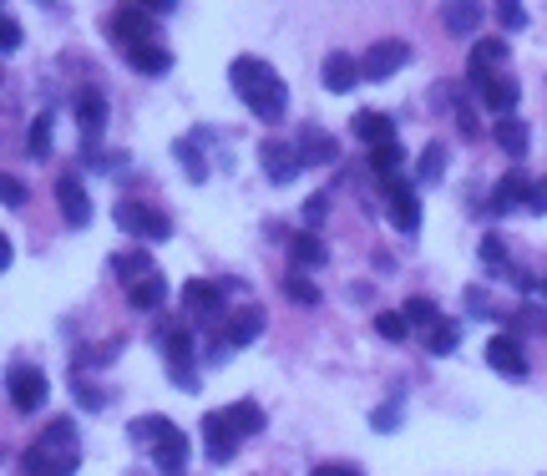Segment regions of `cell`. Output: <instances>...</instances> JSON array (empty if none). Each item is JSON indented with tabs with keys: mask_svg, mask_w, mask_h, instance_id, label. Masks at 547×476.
<instances>
[{
	"mask_svg": "<svg viewBox=\"0 0 547 476\" xmlns=\"http://www.w3.org/2000/svg\"><path fill=\"white\" fill-rule=\"evenodd\" d=\"M228 82L233 92H239V102L259 117V122H279L289 112V87H284V76L264 61V56H239L228 66Z\"/></svg>",
	"mask_w": 547,
	"mask_h": 476,
	"instance_id": "1",
	"label": "cell"
},
{
	"mask_svg": "<svg viewBox=\"0 0 547 476\" xmlns=\"http://www.w3.org/2000/svg\"><path fill=\"white\" fill-rule=\"evenodd\" d=\"M76 426L71 421H51L31 451L21 456V476H76Z\"/></svg>",
	"mask_w": 547,
	"mask_h": 476,
	"instance_id": "2",
	"label": "cell"
},
{
	"mask_svg": "<svg viewBox=\"0 0 547 476\" xmlns=\"http://www.w3.org/2000/svg\"><path fill=\"white\" fill-rule=\"evenodd\" d=\"M132 436H137L142 446H152V461H158V471L178 476V471L188 466V436H183L173 421H163V416H142V421H132Z\"/></svg>",
	"mask_w": 547,
	"mask_h": 476,
	"instance_id": "3",
	"label": "cell"
},
{
	"mask_svg": "<svg viewBox=\"0 0 547 476\" xmlns=\"http://www.w3.org/2000/svg\"><path fill=\"white\" fill-rule=\"evenodd\" d=\"M158 345H163V355H168V365H173L178 390H198V370H193V330H188V325H163V330H158Z\"/></svg>",
	"mask_w": 547,
	"mask_h": 476,
	"instance_id": "4",
	"label": "cell"
},
{
	"mask_svg": "<svg viewBox=\"0 0 547 476\" xmlns=\"http://www.w3.org/2000/svg\"><path fill=\"white\" fill-rule=\"evenodd\" d=\"M117 223H122V233L142 238V244H158V238L173 233V218L158 213V208H147V203H117Z\"/></svg>",
	"mask_w": 547,
	"mask_h": 476,
	"instance_id": "5",
	"label": "cell"
},
{
	"mask_svg": "<svg viewBox=\"0 0 547 476\" xmlns=\"http://www.w3.org/2000/svg\"><path fill=\"white\" fill-rule=\"evenodd\" d=\"M259 163H264V178H269V183H294V178L304 173V157H299V147H289L284 137H269V142H259Z\"/></svg>",
	"mask_w": 547,
	"mask_h": 476,
	"instance_id": "6",
	"label": "cell"
},
{
	"mask_svg": "<svg viewBox=\"0 0 547 476\" xmlns=\"http://www.w3.org/2000/svg\"><path fill=\"white\" fill-rule=\"evenodd\" d=\"M385 198H390V223H396L401 233H416L421 228V198L411 188V178H380Z\"/></svg>",
	"mask_w": 547,
	"mask_h": 476,
	"instance_id": "7",
	"label": "cell"
},
{
	"mask_svg": "<svg viewBox=\"0 0 547 476\" xmlns=\"http://www.w3.org/2000/svg\"><path fill=\"white\" fill-rule=\"evenodd\" d=\"M152 31H158V16H152L147 6H117L112 11V36L132 51V46H147Z\"/></svg>",
	"mask_w": 547,
	"mask_h": 476,
	"instance_id": "8",
	"label": "cell"
},
{
	"mask_svg": "<svg viewBox=\"0 0 547 476\" xmlns=\"http://www.w3.org/2000/svg\"><path fill=\"white\" fill-rule=\"evenodd\" d=\"M239 431H233V421H228V411H208L203 416V446H208V461L213 466H223V461H233V451H239Z\"/></svg>",
	"mask_w": 547,
	"mask_h": 476,
	"instance_id": "9",
	"label": "cell"
},
{
	"mask_svg": "<svg viewBox=\"0 0 547 476\" xmlns=\"http://www.w3.org/2000/svg\"><path fill=\"white\" fill-rule=\"evenodd\" d=\"M6 385H11V406H16L21 416H31V411L46 406V375H41L36 365H16Z\"/></svg>",
	"mask_w": 547,
	"mask_h": 476,
	"instance_id": "10",
	"label": "cell"
},
{
	"mask_svg": "<svg viewBox=\"0 0 547 476\" xmlns=\"http://www.w3.org/2000/svg\"><path fill=\"white\" fill-rule=\"evenodd\" d=\"M406 61H411V46H406V41H375V46L365 51L360 71H365V82H385V76H396Z\"/></svg>",
	"mask_w": 547,
	"mask_h": 476,
	"instance_id": "11",
	"label": "cell"
},
{
	"mask_svg": "<svg viewBox=\"0 0 547 476\" xmlns=\"http://www.w3.org/2000/svg\"><path fill=\"white\" fill-rule=\"evenodd\" d=\"M264 325H269V314H264L259 304L233 309L228 320H223V340H228V350H244V345H254V340L264 335Z\"/></svg>",
	"mask_w": 547,
	"mask_h": 476,
	"instance_id": "12",
	"label": "cell"
},
{
	"mask_svg": "<svg viewBox=\"0 0 547 476\" xmlns=\"http://www.w3.org/2000/svg\"><path fill=\"white\" fill-rule=\"evenodd\" d=\"M76 127H82V152H92L107 132V97L102 92H82L76 97Z\"/></svg>",
	"mask_w": 547,
	"mask_h": 476,
	"instance_id": "13",
	"label": "cell"
},
{
	"mask_svg": "<svg viewBox=\"0 0 547 476\" xmlns=\"http://www.w3.org/2000/svg\"><path fill=\"white\" fill-rule=\"evenodd\" d=\"M56 203H61V213H66L71 228H87L92 223V198H87V188H82V178H76V173L56 178Z\"/></svg>",
	"mask_w": 547,
	"mask_h": 476,
	"instance_id": "14",
	"label": "cell"
},
{
	"mask_svg": "<svg viewBox=\"0 0 547 476\" xmlns=\"http://www.w3.org/2000/svg\"><path fill=\"white\" fill-rule=\"evenodd\" d=\"M487 365L502 370L507 380H522V375H527V350H522V340H517V335H492V340H487Z\"/></svg>",
	"mask_w": 547,
	"mask_h": 476,
	"instance_id": "15",
	"label": "cell"
},
{
	"mask_svg": "<svg viewBox=\"0 0 547 476\" xmlns=\"http://www.w3.org/2000/svg\"><path fill=\"white\" fill-rule=\"evenodd\" d=\"M183 304L193 320H223V289L208 284V279H188L183 284Z\"/></svg>",
	"mask_w": 547,
	"mask_h": 476,
	"instance_id": "16",
	"label": "cell"
},
{
	"mask_svg": "<svg viewBox=\"0 0 547 476\" xmlns=\"http://www.w3.org/2000/svg\"><path fill=\"white\" fill-rule=\"evenodd\" d=\"M294 147H299V157H304V168H330L335 157H340V142H335L330 132H320V127H304V132L294 137Z\"/></svg>",
	"mask_w": 547,
	"mask_h": 476,
	"instance_id": "17",
	"label": "cell"
},
{
	"mask_svg": "<svg viewBox=\"0 0 547 476\" xmlns=\"http://www.w3.org/2000/svg\"><path fill=\"white\" fill-rule=\"evenodd\" d=\"M507 61V41H477L472 46V61H466V76H472V87H487L492 76H497V66Z\"/></svg>",
	"mask_w": 547,
	"mask_h": 476,
	"instance_id": "18",
	"label": "cell"
},
{
	"mask_svg": "<svg viewBox=\"0 0 547 476\" xmlns=\"http://www.w3.org/2000/svg\"><path fill=\"white\" fill-rule=\"evenodd\" d=\"M350 132H355L370 152H380V147L396 142V122H390L385 112H355V117H350Z\"/></svg>",
	"mask_w": 547,
	"mask_h": 476,
	"instance_id": "19",
	"label": "cell"
},
{
	"mask_svg": "<svg viewBox=\"0 0 547 476\" xmlns=\"http://www.w3.org/2000/svg\"><path fill=\"white\" fill-rule=\"evenodd\" d=\"M320 76H325V87H330V92H355V82H365L360 61H355V56H345V51H335V56L320 66Z\"/></svg>",
	"mask_w": 547,
	"mask_h": 476,
	"instance_id": "20",
	"label": "cell"
},
{
	"mask_svg": "<svg viewBox=\"0 0 547 476\" xmlns=\"http://www.w3.org/2000/svg\"><path fill=\"white\" fill-rule=\"evenodd\" d=\"M477 92H482V107H487V112H497L502 122L512 117V107H517V97H522V87L512 82V76H492V82H487V87H477Z\"/></svg>",
	"mask_w": 547,
	"mask_h": 476,
	"instance_id": "21",
	"label": "cell"
},
{
	"mask_svg": "<svg viewBox=\"0 0 547 476\" xmlns=\"http://www.w3.org/2000/svg\"><path fill=\"white\" fill-rule=\"evenodd\" d=\"M289 259H294V269L304 274V269H320L325 259H330V249L320 244V233H289Z\"/></svg>",
	"mask_w": 547,
	"mask_h": 476,
	"instance_id": "22",
	"label": "cell"
},
{
	"mask_svg": "<svg viewBox=\"0 0 547 476\" xmlns=\"http://www.w3.org/2000/svg\"><path fill=\"white\" fill-rule=\"evenodd\" d=\"M532 183H537V178H527V173H507V178L497 183V193H492V213L527 208V193H532Z\"/></svg>",
	"mask_w": 547,
	"mask_h": 476,
	"instance_id": "23",
	"label": "cell"
},
{
	"mask_svg": "<svg viewBox=\"0 0 547 476\" xmlns=\"http://www.w3.org/2000/svg\"><path fill=\"white\" fill-rule=\"evenodd\" d=\"M112 269H117V279H122L127 289L158 274V269H152V254H147V249H127V254H117V259H112Z\"/></svg>",
	"mask_w": 547,
	"mask_h": 476,
	"instance_id": "24",
	"label": "cell"
},
{
	"mask_svg": "<svg viewBox=\"0 0 547 476\" xmlns=\"http://www.w3.org/2000/svg\"><path fill=\"white\" fill-rule=\"evenodd\" d=\"M127 66L142 71V76H163V71L173 66V56H168L158 41H147V46H132V51H127Z\"/></svg>",
	"mask_w": 547,
	"mask_h": 476,
	"instance_id": "25",
	"label": "cell"
},
{
	"mask_svg": "<svg viewBox=\"0 0 547 476\" xmlns=\"http://www.w3.org/2000/svg\"><path fill=\"white\" fill-rule=\"evenodd\" d=\"M127 299H132V309H142V314H152L163 299H168V279L163 274H152V279H142V284H132L127 289Z\"/></svg>",
	"mask_w": 547,
	"mask_h": 476,
	"instance_id": "26",
	"label": "cell"
},
{
	"mask_svg": "<svg viewBox=\"0 0 547 476\" xmlns=\"http://www.w3.org/2000/svg\"><path fill=\"white\" fill-rule=\"evenodd\" d=\"M228 421H233V431H239V436H259L264 431V406L259 401H233L228 406Z\"/></svg>",
	"mask_w": 547,
	"mask_h": 476,
	"instance_id": "27",
	"label": "cell"
},
{
	"mask_svg": "<svg viewBox=\"0 0 547 476\" xmlns=\"http://www.w3.org/2000/svg\"><path fill=\"white\" fill-rule=\"evenodd\" d=\"M401 314H406V325H411V330H426V335L441 325V314H436V299H426V294L406 299V309H401Z\"/></svg>",
	"mask_w": 547,
	"mask_h": 476,
	"instance_id": "28",
	"label": "cell"
},
{
	"mask_svg": "<svg viewBox=\"0 0 547 476\" xmlns=\"http://www.w3.org/2000/svg\"><path fill=\"white\" fill-rule=\"evenodd\" d=\"M441 16H446V26H451L456 36H466V31H477V26H482V16H487V11H482V6H472V0H456V6H446Z\"/></svg>",
	"mask_w": 547,
	"mask_h": 476,
	"instance_id": "29",
	"label": "cell"
},
{
	"mask_svg": "<svg viewBox=\"0 0 547 476\" xmlns=\"http://www.w3.org/2000/svg\"><path fill=\"white\" fill-rule=\"evenodd\" d=\"M492 137H497V147H502L507 157H522V152H527V127H522L517 117L497 122V127H492Z\"/></svg>",
	"mask_w": 547,
	"mask_h": 476,
	"instance_id": "30",
	"label": "cell"
},
{
	"mask_svg": "<svg viewBox=\"0 0 547 476\" xmlns=\"http://www.w3.org/2000/svg\"><path fill=\"white\" fill-rule=\"evenodd\" d=\"M173 152H178V163L188 168V178H193V183H208V163H203V152H198V142H193V137H178V142H173Z\"/></svg>",
	"mask_w": 547,
	"mask_h": 476,
	"instance_id": "31",
	"label": "cell"
},
{
	"mask_svg": "<svg viewBox=\"0 0 547 476\" xmlns=\"http://www.w3.org/2000/svg\"><path fill=\"white\" fill-rule=\"evenodd\" d=\"M441 173H446V142H431L416 163V183H441Z\"/></svg>",
	"mask_w": 547,
	"mask_h": 476,
	"instance_id": "32",
	"label": "cell"
},
{
	"mask_svg": "<svg viewBox=\"0 0 547 476\" xmlns=\"http://www.w3.org/2000/svg\"><path fill=\"white\" fill-rule=\"evenodd\" d=\"M375 335H380V340H390V345L411 340V325H406V314H390V309H380V314H375Z\"/></svg>",
	"mask_w": 547,
	"mask_h": 476,
	"instance_id": "33",
	"label": "cell"
},
{
	"mask_svg": "<svg viewBox=\"0 0 547 476\" xmlns=\"http://www.w3.org/2000/svg\"><path fill=\"white\" fill-rule=\"evenodd\" d=\"M456 345H461V325H456V320H441V325L431 330V340H426L431 355H456Z\"/></svg>",
	"mask_w": 547,
	"mask_h": 476,
	"instance_id": "34",
	"label": "cell"
},
{
	"mask_svg": "<svg viewBox=\"0 0 547 476\" xmlns=\"http://www.w3.org/2000/svg\"><path fill=\"white\" fill-rule=\"evenodd\" d=\"M284 294H289L294 304H304V309H309V304H320V289L309 284L299 269H289V274H284Z\"/></svg>",
	"mask_w": 547,
	"mask_h": 476,
	"instance_id": "35",
	"label": "cell"
},
{
	"mask_svg": "<svg viewBox=\"0 0 547 476\" xmlns=\"http://www.w3.org/2000/svg\"><path fill=\"white\" fill-rule=\"evenodd\" d=\"M370 168H375V178H401V147L390 142V147L370 152Z\"/></svg>",
	"mask_w": 547,
	"mask_h": 476,
	"instance_id": "36",
	"label": "cell"
},
{
	"mask_svg": "<svg viewBox=\"0 0 547 476\" xmlns=\"http://www.w3.org/2000/svg\"><path fill=\"white\" fill-rule=\"evenodd\" d=\"M26 152H31V157H46V152H51V112H41V117L31 122V137H26Z\"/></svg>",
	"mask_w": 547,
	"mask_h": 476,
	"instance_id": "37",
	"label": "cell"
},
{
	"mask_svg": "<svg viewBox=\"0 0 547 476\" xmlns=\"http://www.w3.org/2000/svg\"><path fill=\"white\" fill-rule=\"evenodd\" d=\"M482 264H487L492 274H507V244H502L497 233H487V238H482Z\"/></svg>",
	"mask_w": 547,
	"mask_h": 476,
	"instance_id": "38",
	"label": "cell"
},
{
	"mask_svg": "<svg viewBox=\"0 0 547 476\" xmlns=\"http://www.w3.org/2000/svg\"><path fill=\"white\" fill-rule=\"evenodd\" d=\"M492 16L502 21V31H522V26H527V11L517 6V0H502V6H497Z\"/></svg>",
	"mask_w": 547,
	"mask_h": 476,
	"instance_id": "39",
	"label": "cell"
},
{
	"mask_svg": "<svg viewBox=\"0 0 547 476\" xmlns=\"http://www.w3.org/2000/svg\"><path fill=\"white\" fill-rule=\"evenodd\" d=\"M370 426L390 436V431H396V426H401V401H385V406H380V411L370 416Z\"/></svg>",
	"mask_w": 547,
	"mask_h": 476,
	"instance_id": "40",
	"label": "cell"
},
{
	"mask_svg": "<svg viewBox=\"0 0 547 476\" xmlns=\"http://www.w3.org/2000/svg\"><path fill=\"white\" fill-rule=\"evenodd\" d=\"M325 208H330V193H315L304 203V223H309V233H315L320 223H325Z\"/></svg>",
	"mask_w": 547,
	"mask_h": 476,
	"instance_id": "41",
	"label": "cell"
},
{
	"mask_svg": "<svg viewBox=\"0 0 547 476\" xmlns=\"http://www.w3.org/2000/svg\"><path fill=\"white\" fill-rule=\"evenodd\" d=\"M527 213H547V178L532 183V193H527Z\"/></svg>",
	"mask_w": 547,
	"mask_h": 476,
	"instance_id": "42",
	"label": "cell"
},
{
	"mask_svg": "<svg viewBox=\"0 0 547 476\" xmlns=\"http://www.w3.org/2000/svg\"><path fill=\"white\" fill-rule=\"evenodd\" d=\"M76 401H82V406H92V411H97V406H102V390H92L87 380H76Z\"/></svg>",
	"mask_w": 547,
	"mask_h": 476,
	"instance_id": "43",
	"label": "cell"
},
{
	"mask_svg": "<svg viewBox=\"0 0 547 476\" xmlns=\"http://www.w3.org/2000/svg\"><path fill=\"white\" fill-rule=\"evenodd\" d=\"M309 476H360L355 466H340V461H325V466H315Z\"/></svg>",
	"mask_w": 547,
	"mask_h": 476,
	"instance_id": "44",
	"label": "cell"
},
{
	"mask_svg": "<svg viewBox=\"0 0 547 476\" xmlns=\"http://www.w3.org/2000/svg\"><path fill=\"white\" fill-rule=\"evenodd\" d=\"M0 46H6V51H16V46H21V26H16V21L0 26Z\"/></svg>",
	"mask_w": 547,
	"mask_h": 476,
	"instance_id": "45",
	"label": "cell"
},
{
	"mask_svg": "<svg viewBox=\"0 0 547 476\" xmlns=\"http://www.w3.org/2000/svg\"><path fill=\"white\" fill-rule=\"evenodd\" d=\"M6 203L21 208V203H26V188H21V183H6Z\"/></svg>",
	"mask_w": 547,
	"mask_h": 476,
	"instance_id": "46",
	"label": "cell"
}]
</instances>
